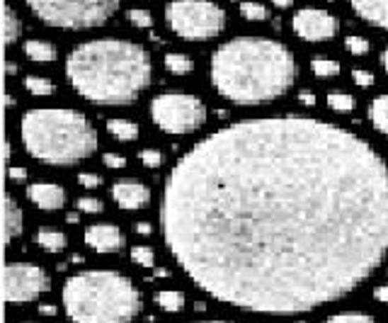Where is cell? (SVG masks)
<instances>
[{
  "instance_id": "e575fe53",
  "label": "cell",
  "mask_w": 388,
  "mask_h": 323,
  "mask_svg": "<svg viewBox=\"0 0 388 323\" xmlns=\"http://www.w3.org/2000/svg\"><path fill=\"white\" fill-rule=\"evenodd\" d=\"M78 183H81L83 187H100L102 178L100 175H95V173H81L78 175Z\"/></svg>"
},
{
  "instance_id": "e0dca14e",
  "label": "cell",
  "mask_w": 388,
  "mask_h": 323,
  "mask_svg": "<svg viewBox=\"0 0 388 323\" xmlns=\"http://www.w3.org/2000/svg\"><path fill=\"white\" fill-rule=\"evenodd\" d=\"M107 132L117 136L119 141H136L139 139V124L131 119H107Z\"/></svg>"
},
{
  "instance_id": "3957f363",
  "label": "cell",
  "mask_w": 388,
  "mask_h": 323,
  "mask_svg": "<svg viewBox=\"0 0 388 323\" xmlns=\"http://www.w3.org/2000/svg\"><path fill=\"white\" fill-rule=\"evenodd\" d=\"M66 76L85 100L129 105L151 85V56L134 42L95 39L68 54Z\"/></svg>"
},
{
  "instance_id": "4dcf8cb0",
  "label": "cell",
  "mask_w": 388,
  "mask_h": 323,
  "mask_svg": "<svg viewBox=\"0 0 388 323\" xmlns=\"http://www.w3.org/2000/svg\"><path fill=\"white\" fill-rule=\"evenodd\" d=\"M139 158L146 168H161L163 166V153L158 149H144Z\"/></svg>"
},
{
  "instance_id": "603a6c76",
  "label": "cell",
  "mask_w": 388,
  "mask_h": 323,
  "mask_svg": "<svg viewBox=\"0 0 388 323\" xmlns=\"http://www.w3.org/2000/svg\"><path fill=\"white\" fill-rule=\"evenodd\" d=\"M311 68L318 78H330V76H338L340 73V64L333 59H313Z\"/></svg>"
},
{
  "instance_id": "b9f144b4",
  "label": "cell",
  "mask_w": 388,
  "mask_h": 323,
  "mask_svg": "<svg viewBox=\"0 0 388 323\" xmlns=\"http://www.w3.org/2000/svg\"><path fill=\"white\" fill-rule=\"evenodd\" d=\"M5 71H8V73H10V76H13V73L17 71V66L13 64V61H8V68H5Z\"/></svg>"
},
{
  "instance_id": "ffe728a7",
  "label": "cell",
  "mask_w": 388,
  "mask_h": 323,
  "mask_svg": "<svg viewBox=\"0 0 388 323\" xmlns=\"http://www.w3.org/2000/svg\"><path fill=\"white\" fill-rule=\"evenodd\" d=\"M165 68L175 76H185V73L192 71V59L187 54H178V51H170L165 54Z\"/></svg>"
},
{
  "instance_id": "484cf974",
  "label": "cell",
  "mask_w": 388,
  "mask_h": 323,
  "mask_svg": "<svg viewBox=\"0 0 388 323\" xmlns=\"http://www.w3.org/2000/svg\"><path fill=\"white\" fill-rule=\"evenodd\" d=\"M131 260H134L136 265H141V268H153L156 265V255L148 246H136L131 248Z\"/></svg>"
},
{
  "instance_id": "8d00e7d4",
  "label": "cell",
  "mask_w": 388,
  "mask_h": 323,
  "mask_svg": "<svg viewBox=\"0 0 388 323\" xmlns=\"http://www.w3.org/2000/svg\"><path fill=\"white\" fill-rule=\"evenodd\" d=\"M8 175H10L13 180H25V178H27V170H25V168H10V170H8Z\"/></svg>"
},
{
  "instance_id": "ab89813d",
  "label": "cell",
  "mask_w": 388,
  "mask_h": 323,
  "mask_svg": "<svg viewBox=\"0 0 388 323\" xmlns=\"http://www.w3.org/2000/svg\"><path fill=\"white\" fill-rule=\"evenodd\" d=\"M381 64H384V68L388 71V49L384 51V54H381Z\"/></svg>"
},
{
  "instance_id": "60d3db41",
  "label": "cell",
  "mask_w": 388,
  "mask_h": 323,
  "mask_svg": "<svg viewBox=\"0 0 388 323\" xmlns=\"http://www.w3.org/2000/svg\"><path fill=\"white\" fill-rule=\"evenodd\" d=\"M42 314H56V309H54V306H42Z\"/></svg>"
},
{
  "instance_id": "4fadbf2b",
  "label": "cell",
  "mask_w": 388,
  "mask_h": 323,
  "mask_svg": "<svg viewBox=\"0 0 388 323\" xmlns=\"http://www.w3.org/2000/svg\"><path fill=\"white\" fill-rule=\"evenodd\" d=\"M27 197L34 207L47 209V212L61 209L66 204V190L56 183H32L27 187Z\"/></svg>"
},
{
  "instance_id": "52a82bcc",
  "label": "cell",
  "mask_w": 388,
  "mask_h": 323,
  "mask_svg": "<svg viewBox=\"0 0 388 323\" xmlns=\"http://www.w3.org/2000/svg\"><path fill=\"white\" fill-rule=\"evenodd\" d=\"M165 20L168 27L182 39L190 42H204L216 34L224 32L226 13L224 8L214 3H202V0H180L170 3L165 8Z\"/></svg>"
},
{
  "instance_id": "6da1fadb",
  "label": "cell",
  "mask_w": 388,
  "mask_h": 323,
  "mask_svg": "<svg viewBox=\"0 0 388 323\" xmlns=\"http://www.w3.org/2000/svg\"><path fill=\"white\" fill-rule=\"evenodd\" d=\"M161 226L180 268L214 299L306 314L388 255V163L323 119H243L175 163Z\"/></svg>"
},
{
  "instance_id": "83f0119b",
  "label": "cell",
  "mask_w": 388,
  "mask_h": 323,
  "mask_svg": "<svg viewBox=\"0 0 388 323\" xmlns=\"http://www.w3.org/2000/svg\"><path fill=\"white\" fill-rule=\"evenodd\" d=\"M345 47H347V51H350V54L362 56V54H367V51L372 49V44H369L364 37H357V34H350V37L345 39Z\"/></svg>"
},
{
  "instance_id": "7402d4cb",
  "label": "cell",
  "mask_w": 388,
  "mask_h": 323,
  "mask_svg": "<svg viewBox=\"0 0 388 323\" xmlns=\"http://www.w3.org/2000/svg\"><path fill=\"white\" fill-rule=\"evenodd\" d=\"M156 302L165 311H180L185 306V294L182 292H158Z\"/></svg>"
},
{
  "instance_id": "f1b7e54d",
  "label": "cell",
  "mask_w": 388,
  "mask_h": 323,
  "mask_svg": "<svg viewBox=\"0 0 388 323\" xmlns=\"http://www.w3.org/2000/svg\"><path fill=\"white\" fill-rule=\"evenodd\" d=\"M129 20L134 22L136 27H141V30H148V27L153 25V15L144 8H131L129 10Z\"/></svg>"
},
{
  "instance_id": "30bf717a",
  "label": "cell",
  "mask_w": 388,
  "mask_h": 323,
  "mask_svg": "<svg viewBox=\"0 0 388 323\" xmlns=\"http://www.w3.org/2000/svg\"><path fill=\"white\" fill-rule=\"evenodd\" d=\"M291 27L306 42H325L333 39L340 30V22L335 15H330L328 10L318 8H301L299 13L291 20Z\"/></svg>"
},
{
  "instance_id": "ee69618b",
  "label": "cell",
  "mask_w": 388,
  "mask_h": 323,
  "mask_svg": "<svg viewBox=\"0 0 388 323\" xmlns=\"http://www.w3.org/2000/svg\"><path fill=\"white\" fill-rule=\"evenodd\" d=\"M202 323H228V321H202Z\"/></svg>"
},
{
  "instance_id": "5bb4252c",
  "label": "cell",
  "mask_w": 388,
  "mask_h": 323,
  "mask_svg": "<svg viewBox=\"0 0 388 323\" xmlns=\"http://www.w3.org/2000/svg\"><path fill=\"white\" fill-rule=\"evenodd\" d=\"M3 214H5L3 241L10 243L15 236L22 234V209H20V204H17L10 195H5V209H3Z\"/></svg>"
},
{
  "instance_id": "5b68a950",
  "label": "cell",
  "mask_w": 388,
  "mask_h": 323,
  "mask_svg": "<svg viewBox=\"0 0 388 323\" xmlns=\"http://www.w3.org/2000/svg\"><path fill=\"white\" fill-rule=\"evenodd\" d=\"M64 309L73 323H131L141 311V294L119 272L88 270L64 285Z\"/></svg>"
},
{
  "instance_id": "2e32d148",
  "label": "cell",
  "mask_w": 388,
  "mask_h": 323,
  "mask_svg": "<svg viewBox=\"0 0 388 323\" xmlns=\"http://www.w3.org/2000/svg\"><path fill=\"white\" fill-rule=\"evenodd\" d=\"M34 241H37V246H42L44 251L49 253H59L68 246L66 234H61V231L56 229H39L37 234H34Z\"/></svg>"
},
{
  "instance_id": "277c9868",
  "label": "cell",
  "mask_w": 388,
  "mask_h": 323,
  "mask_svg": "<svg viewBox=\"0 0 388 323\" xmlns=\"http://www.w3.org/2000/svg\"><path fill=\"white\" fill-rule=\"evenodd\" d=\"M20 132L30 156L51 166H71L97 149V134L88 117L66 107L30 110L22 117Z\"/></svg>"
},
{
  "instance_id": "9a60e30c",
  "label": "cell",
  "mask_w": 388,
  "mask_h": 323,
  "mask_svg": "<svg viewBox=\"0 0 388 323\" xmlns=\"http://www.w3.org/2000/svg\"><path fill=\"white\" fill-rule=\"evenodd\" d=\"M352 10L364 17L367 22H374V25L384 27V30H388V3H364V0H355L352 3Z\"/></svg>"
},
{
  "instance_id": "1f68e13d",
  "label": "cell",
  "mask_w": 388,
  "mask_h": 323,
  "mask_svg": "<svg viewBox=\"0 0 388 323\" xmlns=\"http://www.w3.org/2000/svg\"><path fill=\"white\" fill-rule=\"evenodd\" d=\"M78 209H83V212L88 214H100L102 209H105V204L95 200V197H81V200H78Z\"/></svg>"
},
{
  "instance_id": "f35d334b",
  "label": "cell",
  "mask_w": 388,
  "mask_h": 323,
  "mask_svg": "<svg viewBox=\"0 0 388 323\" xmlns=\"http://www.w3.org/2000/svg\"><path fill=\"white\" fill-rule=\"evenodd\" d=\"M136 231H139V234H144V236H148V234H151V226L141 221V224H136Z\"/></svg>"
},
{
  "instance_id": "8992f818",
  "label": "cell",
  "mask_w": 388,
  "mask_h": 323,
  "mask_svg": "<svg viewBox=\"0 0 388 323\" xmlns=\"http://www.w3.org/2000/svg\"><path fill=\"white\" fill-rule=\"evenodd\" d=\"M32 13L42 22L51 27H64V30H93V27L107 22L117 13L119 3L114 0H88V3H73V0H61V3H47V0H30L27 3Z\"/></svg>"
},
{
  "instance_id": "d590c367",
  "label": "cell",
  "mask_w": 388,
  "mask_h": 323,
  "mask_svg": "<svg viewBox=\"0 0 388 323\" xmlns=\"http://www.w3.org/2000/svg\"><path fill=\"white\" fill-rule=\"evenodd\" d=\"M374 299H379V302L388 304V285H384V287H376V289H374Z\"/></svg>"
},
{
  "instance_id": "7bdbcfd3",
  "label": "cell",
  "mask_w": 388,
  "mask_h": 323,
  "mask_svg": "<svg viewBox=\"0 0 388 323\" xmlns=\"http://www.w3.org/2000/svg\"><path fill=\"white\" fill-rule=\"evenodd\" d=\"M68 224H78V217H76V214H68Z\"/></svg>"
},
{
  "instance_id": "d6986e66",
  "label": "cell",
  "mask_w": 388,
  "mask_h": 323,
  "mask_svg": "<svg viewBox=\"0 0 388 323\" xmlns=\"http://www.w3.org/2000/svg\"><path fill=\"white\" fill-rule=\"evenodd\" d=\"M369 117H372V124L381 134H388V95H379V98L372 102Z\"/></svg>"
},
{
  "instance_id": "ac0fdd59",
  "label": "cell",
  "mask_w": 388,
  "mask_h": 323,
  "mask_svg": "<svg viewBox=\"0 0 388 323\" xmlns=\"http://www.w3.org/2000/svg\"><path fill=\"white\" fill-rule=\"evenodd\" d=\"M25 54L30 56L32 61H39V64H47V61L56 59L54 44L44 42V39H30V42L25 44Z\"/></svg>"
},
{
  "instance_id": "836d02e7",
  "label": "cell",
  "mask_w": 388,
  "mask_h": 323,
  "mask_svg": "<svg viewBox=\"0 0 388 323\" xmlns=\"http://www.w3.org/2000/svg\"><path fill=\"white\" fill-rule=\"evenodd\" d=\"M102 163H105L107 168H124L127 166V158L119 156V153H105V156H102Z\"/></svg>"
},
{
  "instance_id": "ba28073f",
  "label": "cell",
  "mask_w": 388,
  "mask_h": 323,
  "mask_svg": "<svg viewBox=\"0 0 388 323\" xmlns=\"http://www.w3.org/2000/svg\"><path fill=\"white\" fill-rule=\"evenodd\" d=\"M151 117L163 132L190 134L207 119V107L199 98L187 93H163L151 100Z\"/></svg>"
},
{
  "instance_id": "d4e9b609",
  "label": "cell",
  "mask_w": 388,
  "mask_h": 323,
  "mask_svg": "<svg viewBox=\"0 0 388 323\" xmlns=\"http://www.w3.org/2000/svg\"><path fill=\"white\" fill-rule=\"evenodd\" d=\"M27 90H30L32 95H51L54 93V83L49 81V78H37V76H30L25 81Z\"/></svg>"
},
{
  "instance_id": "cb8c5ba5",
  "label": "cell",
  "mask_w": 388,
  "mask_h": 323,
  "mask_svg": "<svg viewBox=\"0 0 388 323\" xmlns=\"http://www.w3.org/2000/svg\"><path fill=\"white\" fill-rule=\"evenodd\" d=\"M328 105H330V110H335V112H350L352 107H355V98L347 93H330Z\"/></svg>"
},
{
  "instance_id": "8fae6325",
  "label": "cell",
  "mask_w": 388,
  "mask_h": 323,
  "mask_svg": "<svg viewBox=\"0 0 388 323\" xmlns=\"http://www.w3.org/2000/svg\"><path fill=\"white\" fill-rule=\"evenodd\" d=\"M85 243L97 253H117L124 248V234L114 224H95L85 231Z\"/></svg>"
},
{
  "instance_id": "f546056e",
  "label": "cell",
  "mask_w": 388,
  "mask_h": 323,
  "mask_svg": "<svg viewBox=\"0 0 388 323\" xmlns=\"http://www.w3.org/2000/svg\"><path fill=\"white\" fill-rule=\"evenodd\" d=\"M325 323H374V319L367 314H338V316H330Z\"/></svg>"
},
{
  "instance_id": "4316f807",
  "label": "cell",
  "mask_w": 388,
  "mask_h": 323,
  "mask_svg": "<svg viewBox=\"0 0 388 323\" xmlns=\"http://www.w3.org/2000/svg\"><path fill=\"white\" fill-rule=\"evenodd\" d=\"M241 13H243L245 20L260 22V20H265L267 17V8L265 5H260V3H241Z\"/></svg>"
},
{
  "instance_id": "d6a6232c",
  "label": "cell",
  "mask_w": 388,
  "mask_h": 323,
  "mask_svg": "<svg viewBox=\"0 0 388 323\" xmlns=\"http://www.w3.org/2000/svg\"><path fill=\"white\" fill-rule=\"evenodd\" d=\"M352 78H355V83L359 88H372L374 85V73L372 71H364V68H357V71H352Z\"/></svg>"
},
{
  "instance_id": "7c38bea8",
  "label": "cell",
  "mask_w": 388,
  "mask_h": 323,
  "mask_svg": "<svg viewBox=\"0 0 388 323\" xmlns=\"http://www.w3.org/2000/svg\"><path fill=\"white\" fill-rule=\"evenodd\" d=\"M112 197L122 209H144L151 202V190L139 180H119L112 187Z\"/></svg>"
},
{
  "instance_id": "9c48e42d",
  "label": "cell",
  "mask_w": 388,
  "mask_h": 323,
  "mask_svg": "<svg viewBox=\"0 0 388 323\" xmlns=\"http://www.w3.org/2000/svg\"><path fill=\"white\" fill-rule=\"evenodd\" d=\"M51 280L39 265L32 263H10L5 268V299L10 304L32 302L34 297L49 292Z\"/></svg>"
},
{
  "instance_id": "74e56055",
  "label": "cell",
  "mask_w": 388,
  "mask_h": 323,
  "mask_svg": "<svg viewBox=\"0 0 388 323\" xmlns=\"http://www.w3.org/2000/svg\"><path fill=\"white\" fill-rule=\"evenodd\" d=\"M299 98H301L304 105H316V95H311V93H301Z\"/></svg>"
},
{
  "instance_id": "7a4b0ae2",
  "label": "cell",
  "mask_w": 388,
  "mask_h": 323,
  "mask_svg": "<svg viewBox=\"0 0 388 323\" xmlns=\"http://www.w3.org/2000/svg\"><path fill=\"white\" fill-rule=\"evenodd\" d=\"M296 81L294 54L265 37H238L211 56V83L226 100L260 105L284 95Z\"/></svg>"
},
{
  "instance_id": "44dd1931",
  "label": "cell",
  "mask_w": 388,
  "mask_h": 323,
  "mask_svg": "<svg viewBox=\"0 0 388 323\" xmlns=\"http://www.w3.org/2000/svg\"><path fill=\"white\" fill-rule=\"evenodd\" d=\"M3 17H5V30H3L5 44H15L17 37H20V17L8 5H3Z\"/></svg>"
}]
</instances>
